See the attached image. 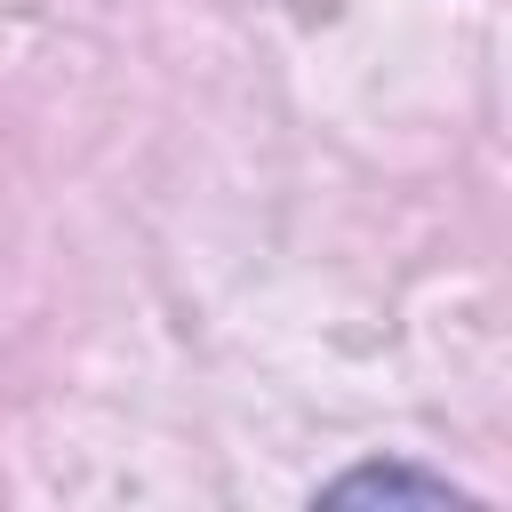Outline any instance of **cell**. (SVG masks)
<instances>
[{
  "mask_svg": "<svg viewBox=\"0 0 512 512\" xmlns=\"http://www.w3.org/2000/svg\"><path fill=\"white\" fill-rule=\"evenodd\" d=\"M328 496H336V504H352V496H424V504H464L448 480H408V472H352V480H336Z\"/></svg>",
  "mask_w": 512,
  "mask_h": 512,
  "instance_id": "1",
  "label": "cell"
}]
</instances>
